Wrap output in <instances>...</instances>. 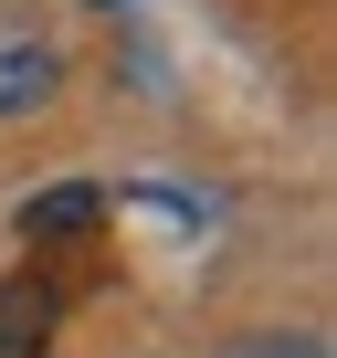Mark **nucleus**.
Instances as JSON below:
<instances>
[{"label": "nucleus", "mask_w": 337, "mask_h": 358, "mask_svg": "<svg viewBox=\"0 0 337 358\" xmlns=\"http://www.w3.org/2000/svg\"><path fill=\"white\" fill-rule=\"evenodd\" d=\"M95 211H106V190H95V179L32 190V201H22V243H74V232H95Z\"/></svg>", "instance_id": "f257e3e1"}, {"label": "nucleus", "mask_w": 337, "mask_h": 358, "mask_svg": "<svg viewBox=\"0 0 337 358\" xmlns=\"http://www.w3.org/2000/svg\"><path fill=\"white\" fill-rule=\"evenodd\" d=\"M53 43H32V32H0V116H32L43 95H53Z\"/></svg>", "instance_id": "f03ea898"}, {"label": "nucleus", "mask_w": 337, "mask_h": 358, "mask_svg": "<svg viewBox=\"0 0 337 358\" xmlns=\"http://www.w3.org/2000/svg\"><path fill=\"white\" fill-rule=\"evenodd\" d=\"M43 316H53L43 295H32V306H22V295L0 306V358H32V337H43Z\"/></svg>", "instance_id": "7ed1b4c3"}, {"label": "nucleus", "mask_w": 337, "mask_h": 358, "mask_svg": "<svg viewBox=\"0 0 337 358\" xmlns=\"http://www.w3.org/2000/svg\"><path fill=\"white\" fill-rule=\"evenodd\" d=\"M232 358H327V348H316L306 327H264V337H243Z\"/></svg>", "instance_id": "20e7f679"}]
</instances>
